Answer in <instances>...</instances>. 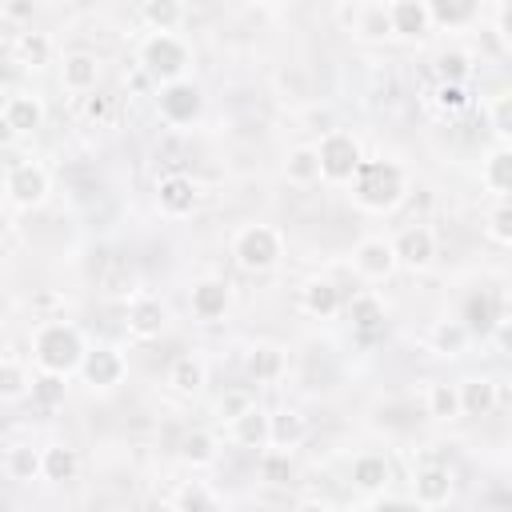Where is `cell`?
<instances>
[{
	"instance_id": "3957f363",
	"label": "cell",
	"mask_w": 512,
	"mask_h": 512,
	"mask_svg": "<svg viewBox=\"0 0 512 512\" xmlns=\"http://www.w3.org/2000/svg\"><path fill=\"white\" fill-rule=\"evenodd\" d=\"M316 156H320V180H328V184H348L352 172H356V164L364 160L356 136L344 132V128L324 132L320 144H316Z\"/></svg>"
},
{
	"instance_id": "4316f807",
	"label": "cell",
	"mask_w": 512,
	"mask_h": 512,
	"mask_svg": "<svg viewBox=\"0 0 512 512\" xmlns=\"http://www.w3.org/2000/svg\"><path fill=\"white\" fill-rule=\"evenodd\" d=\"M168 384L180 392V396H196L204 388V364L196 356H176L172 368H168Z\"/></svg>"
},
{
	"instance_id": "603a6c76",
	"label": "cell",
	"mask_w": 512,
	"mask_h": 512,
	"mask_svg": "<svg viewBox=\"0 0 512 512\" xmlns=\"http://www.w3.org/2000/svg\"><path fill=\"white\" fill-rule=\"evenodd\" d=\"M468 332H492L496 324H500V308L492 304V296L488 292H476V296H468L464 300V320H460Z\"/></svg>"
},
{
	"instance_id": "484cf974",
	"label": "cell",
	"mask_w": 512,
	"mask_h": 512,
	"mask_svg": "<svg viewBox=\"0 0 512 512\" xmlns=\"http://www.w3.org/2000/svg\"><path fill=\"white\" fill-rule=\"evenodd\" d=\"M484 184L496 192V200H508V192H512V152L504 144L484 160Z\"/></svg>"
},
{
	"instance_id": "8d00e7d4",
	"label": "cell",
	"mask_w": 512,
	"mask_h": 512,
	"mask_svg": "<svg viewBox=\"0 0 512 512\" xmlns=\"http://www.w3.org/2000/svg\"><path fill=\"white\" fill-rule=\"evenodd\" d=\"M180 456L188 460V464H212L216 460V440H212V432H188L184 436V444H180Z\"/></svg>"
},
{
	"instance_id": "ee69618b",
	"label": "cell",
	"mask_w": 512,
	"mask_h": 512,
	"mask_svg": "<svg viewBox=\"0 0 512 512\" xmlns=\"http://www.w3.org/2000/svg\"><path fill=\"white\" fill-rule=\"evenodd\" d=\"M172 504H176V508H184V512H188V508L196 512V508H216V496H212V492H204V488H196V484H188L184 492H176V500H172Z\"/></svg>"
},
{
	"instance_id": "e575fe53",
	"label": "cell",
	"mask_w": 512,
	"mask_h": 512,
	"mask_svg": "<svg viewBox=\"0 0 512 512\" xmlns=\"http://www.w3.org/2000/svg\"><path fill=\"white\" fill-rule=\"evenodd\" d=\"M8 476L12 480H36L40 476V452L32 444H12L8 448Z\"/></svg>"
},
{
	"instance_id": "836d02e7",
	"label": "cell",
	"mask_w": 512,
	"mask_h": 512,
	"mask_svg": "<svg viewBox=\"0 0 512 512\" xmlns=\"http://www.w3.org/2000/svg\"><path fill=\"white\" fill-rule=\"evenodd\" d=\"M248 372H252L256 380H276V376L284 372V352L272 348V344L252 348V356H248Z\"/></svg>"
},
{
	"instance_id": "681fc988",
	"label": "cell",
	"mask_w": 512,
	"mask_h": 512,
	"mask_svg": "<svg viewBox=\"0 0 512 512\" xmlns=\"http://www.w3.org/2000/svg\"><path fill=\"white\" fill-rule=\"evenodd\" d=\"M12 140H16V128H12V124H8V116L0 112V148H4V144H12Z\"/></svg>"
},
{
	"instance_id": "7a4b0ae2",
	"label": "cell",
	"mask_w": 512,
	"mask_h": 512,
	"mask_svg": "<svg viewBox=\"0 0 512 512\" xmlns=\"http://www.w3.org/2000/svg\"><path fill=\"white\" fill-rule=\"evenodd\" d=\"M32 356L40 364V372H56V376H68L80 368V356H84V340L72 324L64 320H48L36 328V340H32Z\"/></svg>"
},
{
	"instance_id": "2e32d148",
	"label": "cell",
	"mask_w": 512,
	"mask_h": 512,
	"mask_svg": "<svg viewBox=\"0 0 512 512\" xmlns=\"http://www.w3.org/2000/svg\"><path fill=\"white\" fill-rule=\"evenodd\" d=\"M228 284L224 280H200V284H192V296H188V304H192V316L196 320H220L224 312H228Z\"/></svg>"
},
{
	"instance_id": "74e56055",
	"label": "cell",
	"mask_w": 512,
	"mask_h": 512,
	"mask_svg": "<svg viewBox=\"0 0 512 512\" xmlns=\"http://www.w3.org/2000/svg\"><path fill=\"white\" fill-rule=\"evenodd\" d=\"M356 32H360V36H372V40H380V36H392V24H388V8H384V4H368V8H364V16L356 20Z\"/></svg>"
},
{
	"instance_id": "f6af8a7d",
	"label": "cell",
	"mask_w": 512,
	"mask_h": 512,
	"mask_svg": "<svg viewBox=\"0 0 512 512\" xmlns=\"http://www.w3.org/2000/svg\"><path fill=\"white\" fill-rule=\"evenodd\" d=\"M440 72H444V80H456L460 84L468 76V56L464 52H444L440 56Z\"/></svg>"
},
{
	"instance_id": "cb8c5ba5",
	"label": "cell",
	"mask_w": 512,
	"mask_h": 512,
	"mask_svg": "<svg viewBox=\"0 0 512 512\" xmlns=\"http://www.w3.org/2000/svg\"><path fill=\"white\" fill-rule=\"evenodd\" d=\"M140 20L152 32H176L180 20H184V8H180V0H144L140 4Z\"/></svg>"
},
{
	"instance_id": "5bb4252c",
	"label": "cell",
	"mask_w": 512,
	"mask_h": 512,
	"mask_svg": "<svg viewBox=\"0 0 512 512\" xmlns=\"http://www.w3.org/2000/svg\"><path fill=\"white\" fill-rule=\"evenodd\" d=\"M60 80L68 92H92L100 84V60L92 52H68L64 64H60Z\"/></svg>"
},
{
	"instance_id": "bcb514c9",
	"label": "cell",
	"mask_w": 512,
	"mask_h": 512,
	"mask_svg": "<svg viewBox=\"0 0 512 512\" xmlns=\"http://www.w3.org/2000/svg\"><path fill=\"white\" fill-rule=\"evenodd\" d=\"M508 108H512V96H508V92H500V96H496V104H492V128H496L500 136H508V124H512V120H508Z\"/></svg>"
},
{
	"instance_id": "8fae6325",
	"label": "cell",
	"mask_w": 512,
	"mask_h": 512,
	"mask_svg": "<svg viewBox=\"0 0 512 512\" xmlns=\"http://www.w3.org/2000/svg\"><path fill=\"white\" fill-rule=\"evenodd\" d=\"M0 112L8 116V124L16 128V136H28V132L44 128V116H48V112H44V100H40L36 92H12Z\"/></svg>"
},
{
	"instance_id": "7c38bea8",
	"label": "cell",
	"mask_w": 512,
	"mask_h": 512,
	"mask_svg": "<svg viewBox=\"0 0 512 512\" xmlns=\"http://www.w3.org/2000/svg\"><path fill=\"white\" fill-rule=\"evenodd\" d=\"M352 260H356V272L360 276H368V280H384V276H392V268H396V252H392V244L388 240H360L356 244V252H352Z\"/></svg>"
},
{
	"instance_id": "ba28073f",
	"label": "cell",
	"mask_w": 512,
	"mask_h": 512,
	"mask_svg": "<svg viewBox=\"0 0 512 512\" xmlns=\"http://www.w3.org/2000/svg\"><path fill=\"white\" fill-rule=\"evenodd\" d=\"M392 252H396V264H404V268H412V272H424V268L436 260V236H432L428 224H412V228H404V232L396 236Z\"/></svg>"
},
{
	"instance_id": "d4e9b609",
	"label": "cell",
	"mask_w": 512,
	"mask_h": 512,
	"mask_svg": "<svg viewBox=\"0 0 512 512\" xmlns=\"http://www.w3.org/2000/svg\"><path fill=\"white\" fill-rule=\"evenodd\" d=\"M12 52H16V60H20L24 68H44V64L52 60V40H48L44 32H20V36L12 40Z\"/></svg>"
},
{
	"instance_id": "52a82bcc",
	"label": "cell",
	"mask_w": 512,
	"mask_h": 512,
	"mask_svg": "<svg viewBox=\"0 0 512 512\" xmlns=\"http://www.w3.org/2000/svg\"><path fill=\"white\" fill-rule=\"evenodd\" d=\"M156 104H160V116H164L168 124H192V120L200 116V108H204V96H200V88L188 84V80H168V84L160 88Z\"/></svg>"
},
{
	"instance_id": "e0dca14e",
	"label": "cell",
	"mask_w": 512,
	"mask_h": 512,
	"mask_svg": "<svg viewBox=\"0 0 512 512\" xmlns=\"http://www.w3.org/2000/svg\"><path fill=\"white\" fill-rule=\"evenodd\" d=\"M164 320H168V312H164V304L152 300V296H140V300H132V308H128V332H132L136 340H156V336L164 332Z\"/></svg>"
},
{
	"instance_id": "9a60e30c",
	"label": "cell",
	"mask_w": 512,
	"mask_h": 512,
	"mask_svg": "<svg viewBox=\"0 0 512 512\" xmlns=\"http://www.w3.org/2000/svg\"><path fill=\"white\" fill-rule=\"evenodd\" d=\"M156 196H160V208H164L168 216H188V212L196 208V184H192V176H184V172L164 176V180L156 184Z\"/></svg>"
},
{
	"instance_id": "d590c367",
	"label": "cell",
	"mask_w": 512,
	"mask_h": 512,
	"mask_svg": "<svg viewBox=\"0 0 512 512\" xmlns=\"http://www.w3.org/2000/svg\"><path fill=\"white\" fill-rule=\"evenodd\" d=\"M28 388H32L28 368L16 360H0V400H20Z\"/></svg>"
},
{
	"instance_id": "7bdbcfd3",
	"label": "cell",
	"mask_w": 512,
	"mask_h": 512,
	"mask_svg": "<svg viewBox=\"0 0 512 512\" xmlns=\"http://www.w3.org/2000/svg\"><path fill=\"white\" fill-rule=\"evenodd\" d=\"M436 104H440L444 112H460V108L468 104V96H464V84H456V80H444V84L436 88Z\"/></svg>"
},
{
	"instance_id": "7dc6e473",
	"label": "cell",
	"mask_w": 512,
	"mask_h": 512,
	"mask_svg": "<svg viewBox=\"0 0 512 512\" xmlns=\"http://www.w3.org/2000/svg\"><path fill=\"white\" fill-rule=\"evenodd\" d=\"M248 404H256V400H252V396H248V392L240 388V392H228V396L220 400V412H224V416L232 420V416H240V412H244Z\"/></svg>"
},
{
	"instance_id": "f546056e",
	"label": "cell",
	"mask_w": 512,
	"mask_h": 512,
	"mask_svg": "<svg viewBox=\"0 0 512 512\" xmlns=\"http://www.w3.org/2000/svg\"><path fill=\"white\" fill-rule=\"evenodd\" d=\"M428 4V16L436 20V24H448V28H460V24H468L472 16H476V0H424Z\"/></svg>"
},
{
	"instance_id": "f1b7e54d",
	"label": "cell",
	"mask_w": 512,
	"mask_h": 512,
	"mask_svg": "<svg viewBox=\"0 0 512 512\" xmlns=\"http://www.w3.org/2000/svg\"><path fill=\"white\" fill-rule=\"evenodd\" d=\"M304 432H308V424H304V416H296V412H276V416H268V444H276V448L300 444Z\"/></svg>"
},
{
	"instance_id": "b9f144b4",
	"label": "cell",
	"mask_w": 512,
	"mask_h": 512,
	"mask_svg": "<svg viewBox=\"0 0 512 512\" xmlns=\"http://www.w3.org/2000/svg\"><path fill=\"white\" fill-rule=\"evenodd\" d=\"M32 396H36L40 404H56V400H64V376L44 372L40 380H32Z\"/></svg>"
},
{
	"instance_id": "30bf717a",
	"label": "cell",
	"mask_w": 512,
	"mask_h": 512,
	"mask_svg": "<svg viewBox=\"0 0 512 512\" xmlns=\"http://www.w3.org/2000/svg\"><path fill=\"white\" fill-rule=\"evenodd\" d=\"M80 372L92 388H116L124 380V356L116 348H96L80 356Z\"/></svg>"
},
{
	"instance_id": "f35d334b",
	"label": "cell",
	"mask_w": 512,
	"mask_h": 512,
	"mask_svg": "<svg viewBox=\"0 0 512 512\" xmlns=\"http://www.w3.org/2000/svg\"><path fill=\"white\" fill-rule=\"evenodd\" d=\"M464 340H468V328H464L460 320L436 324V332H432V344H436V352H444V356L460 352V348H464Z\"/></svg>"
},
{
	"instance_id": "f907efd6",
	"label": "cell",
	"mask_w": 512,
	"mask_h": 512,
	"mask_svg": "<svg viewBox=\"0 0 512 512\" xmlns=\"http://www.w3.org/2000/svg\"><path fill=\"white\" fill-rule=\"evenodd\" d=\"M4 236H8V212L0 208V240H4Z\"/></svg>"
},
{
	"instance_id": "ffe728a7",
	"label": "cell",
	"mask_w": 512,
	"mask_h": 512,
	"mask_svg": "<svg viewBox=\"0 0 512 512\" xmlns=\"http://www.w3.org/2000/svg\"><path fill=\"white\" fill-rule=\"evenodd\" d=\"M76 472H80V460H76V452H72V448L52 444V448H44V452H40V476H44V480L64 484V480H76Z\"/></svg>"
},
{
	"instance_id": "4fadbf2b",
	"label": "cell",
	"mask_w": 512,
	"mask_h": 512,
	"mask_svg": "<svg viewBox=\"0 0 512 512\" xmlns=\"http://www.w3.org/2000/svg\"><path fill=\"white\" fill-rule=\"evenodd\" d=\"M388 24H392L396 36L420 40L432 28V16H428V4L424 0H392L388 4Z\"/></svg>"
},
{
	"instance_id": "277c9868",
	"label": "cell",
	"mask_w": 512,
	"mask_h": 512,
	"mask_svg": "<svg viewBox=\"0 0 512 512\" xmlns=\"http://www.w3.org/2000/svg\"><path fill=\"white\" fill-rule=\"evenodd\" d=\"M232 256L244 272H268L280 260V232L272 224H248L236 232Z\"/></svg>"
},
{
	"instance_id": "8992f818",
	"label": "cell",
	"mask_w": 512,
	"mask_h": 512,
	"mask_svg": "<svg viewBox=\"0 0 512 512\" xmlns=\"http://www.w3.org/2000/svg\"><path fill=\"white\" fill-rule=\"evenodd\" d=\"M4 192H8V200H12L16 208H36V204H44V196H48V172H44L36 160H20V164L8 168Z\"/></svg>"
},
{
	"instance_id": "9c48e42d",
	"label": "cell",
	"mask_w": 512,
	"mask_h": 512,
	"mask_svg": "<svg viewBox=\"0 0 512 512\" xmlns=\"http://www.w3.org/2000/svg\"><path fill=\"white\" fill-rule=\"evenodd\" d=\"M412 500L420 508H440L452 500V472L444 464H424L416 468V480H412Z\"/></svg>"
},
{
	"instance_id": "ab89813d",
	"label": "cell",
	"mask_w": 512,
	"mask_h": 512,
	"mask_svg": "<svg viewBox=\"0 0 512 512\" xmlns=\"http://www.w3.org/2000/svg\"><path fill=\"white\" fill-rule=\"evenodd\" d=\"M488 236L496 244H512V208H508V200H496V208L488 216Z\"/></svg>"
},
{
	"instance_id": "ac0fdd59",
	"label": "cell",
	"mask_w": 512,
	"mask_h": 512,
	"mask_svg": "<svg viewBox=\"0 0 512 512\" xmlns=\"http://www.w3.org/2000/svg\"><path fill=\"white\" fill-rule=\"evenodd\" d=\"M456 396H460V416H492V408H496V384L492 380H464V384H456Z\"/></svg>"
},
{
	"instance_id": "d6986e66",
	"label": "cell",
	"mask_w": 512,
	"mask_h": 512,
	"mask_svg": "<svg viewBox=\"0 0 512 512\" xmlns=\"http://www.w3.org/2000/svg\"><path fill=\"white\" fill-rule=\"evenodd\" d=\"M228 428H232V440L244 444V448H264L268 444V416L256 404H248L240 416H232Z\"/></svg>"
},
{
	"instance_id": "44dd1931",
	"label": "cell",
	"mask_w": 512,
	"mask_h": 512,
	"mask_svg": "<svg viewBox=\"0 0 512 512\" xmlns=\"http://www.w3.org/2000/svg\"><path fill=\"white\" fill-rule=\"evenodd\" d=\"M388 480H392V468H388L384 456L364 452V456L352 460V484H356V488H364V492H380Z\"/></svg>"
},
{
	"instance_id": "60d3db41",
	"label": "cell",
	"mask_w": 512,
	"mask_h": 512,
	"mask_svg": "<svg viewBox=\"0 0 512 512\" xmlns=\"http://www.w3.org/2000/svg\"><path fill=\"white\" fill-rule=\"evenodd\" d=\"M80 112H84V120L88 124H108V116H112V100L104 96V92H84V104H80Z\"/></svg>"
},
{
	"instance_id": "d6a6232c",
	"label": "cell",
	"mask_w": 512,
	"mask_h": 512,
	"mask_svg": "<svg viewBox=\"0 0 512 512\" xmlns=\"http://www.w3.org/2000/svg\"><path fill=\"white\" fill-rule=\"evenodd\" d=\"M296 476V468H292V456H288V448H268L264 456H260V480H268V484H288Z\"/></svg>"
},
{
	"instance_id": "5b68a950",
	"label": "cell",
	"mask_w": 512,
	"mask_h": 512,
	"mask_svg": "<svg viewBox=\"0 0 512 512\" xmlns=\"http://www.w3.org/2000/svg\"><path fill=\"white\" fill-rule=\"evenodd\" d=\"M140 60L144 68L156 76V80H184V68H188V48L172 36V32H152L140 48Z\"/></svg>"
},
{
	"instance_id": "6da1fadb",
	"label": "cell",
	"mask_w": 512,
	"mask_h": 512,
	"mask_svg": "<svg viewBox=\"0 0 512 512\" xmlns=\"http://www.w3.org/2000/svg\"><path fill=\"white\" fill-rule=\"evenodd\" d=\"M348 184L356 204L368 212H388L404 200V168L392 160H360Z\"/></svg>"
},
{
	"instance_id": "83f0119b",
	"label": "cell",
	"mask_w": 512,
	"mask_h": 512,
	"mask_svg": "<svg viewBox=\"0 0 512 512\" xmlns=\"http://www.w3.org/2000/svg\"><path fill=\"white\" fill-rule=\"evenodd\" d=\"M284 172H288L292 184H316V180H320V156H316V144H300V148H292Z\"/></svg>"
},
{
	"instance_id": "1f68e13d",
	"label": "cell",
	"mask_w": 512,
	"mask_h": 512,
	"mask_svg": "<svg viewBox=\"0 0 512 512\" xmlns=\"http://www.w3.org/2000/svg\"><path fill=\"white\" fill-rule=\"evenodd\" d=\"M428 416L432 420H460V396L452 384H428Z\"/></svg>"
},
{
	"instance_id": "c3c4849f",
	"label": "cell",
	"mask_w": 512,
	"mask_h": 512,
	"mask_svg": "<svg viewBox=\"0 0 512 512\" xmlns=\"http://www.w3.org/2000/svg\"><path fill=\"white\" fill-rule=\"evenodd\" d=\"M8 16H32V0H8Z\"/></svg>"
},
{
	"instance_id": "7402d4cb",
	"label": "cell",
	"mask_w": 512,
	"mask_h": 512,
	"mask_svg": "<svg viewBox=\"0 0 512 512\" xmlns=\"http://www.w3.org/2000/svg\"><path fill=\"white\" fill-rule=\"evenodd\" d=\"M348 320H352V328H356V332L372 336V332H380V328H384V304H380L372 292H356V296H352V304H348Z\"/></svg>"
},
{
	"instance_id": "4dcf8cb0",
	"label": "cell",
	"mask_w": 512,
	"mask_h": 512,
	"mask_svg": "<svg viewBox=\"0 0 512 512\" xmlns=\"http://www.w3.org/2000/svg\"><path fill=\"white\" fill-rule=\"evenodd\" d=\"M340 308V288L332 284V280H312L308 288H304V312H312V316H332Z\"/></svg>"
}]
</instances>
